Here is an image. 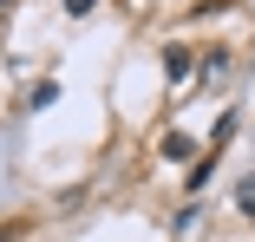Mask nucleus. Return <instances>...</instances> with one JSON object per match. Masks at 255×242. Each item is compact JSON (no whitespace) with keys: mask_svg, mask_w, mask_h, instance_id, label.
Listing matches in <instances>:
<instances>
[{"mask_svg":"<svg viewBox=\"0 0 255 242\" xmlns=\"http://www.w3.org/2000/svg\"><path fill=\"white\" fill-rule=\"evenodd\" d=\"M164 79H190V46H170L164 53Z\"/></svg>","mask_w":255,"mask_h":242,"instance_id":"1","label":"nucleus"},{"mask_svg":"<svg viewBox=\"0 0 255 242\" xmlns=\"http://www.w3.org/2000/svg\"><path fill=\"white\" fill-rule=\"evenodd\" d=\"M190 151H196V144H190V137H183V131H170V137H164V157H170V164H183V157H190Z\"/></svg>","mask_w":255,"mask_h":242,"instance_id":"2","label":"nucleus"},{"mask_svg":"<svg viewBox=\"0 0 255 242\" xmlns=\"http://www.w3.org/2000/svg\"><path fill=\"white\" fill-rule=\"evenodd\" d=\"M53 99H59V85L46 79V85H33V99H26V112H46V105H53Z\"/></svg>","mask_w":255,"mask_h":242,"instance_id":"3","label":"nucleus"},{"mask_svg":"<svg viewBox=\"0 0 255 242\" xmlns=\"http://www.w3.org/2000/svg\"><path fill=\"white\" fill-rule=\"evenodd\" d=\"M236 210H242V216H255V177H242V183H236Z\"/></svg>","mask_w":255,"mask_h":242,"instance_id":"4","label":"nucleus"},{"mask_svg":"<svg viewBox=\"0 0 255 242\" xmlns=\"http://www.w3.org/2000/svg\"><path fill=\"white\" fill-rule=\"evenodd\" d=\"M210 137H216V151H223V144H229V137H236V112H223V118H216V131H210Z\"/></svg>","mask_w":255,"mask_h":242,"instance_id":"5","label":"nucleus"},{"mask_svg":"<svg viewBox=\"0 0 255 242\" xmlns=\"http://www.w3.org/2000/svg\"><path fill=\"white\" fill-rule=\"evenodd\" d=\"M98 7V0H66V13H92Z\"/></svg>","mask_w":255,"mask_h":242,"instance_id":"6","label":"nucleus"},{"mask_svg":"<svg viewBox=\"0 0 255 242\" xmlns=\"http://www.w3.org/2000/svg\"><path fill=\"white\" fill-rule=\"evenodd\" d=\"M0 7H7V0H0Z\"/></svg>","mask_w":255,"mask_h":242,"instance_id":"7","label":"nucleus"}]
</instances>
